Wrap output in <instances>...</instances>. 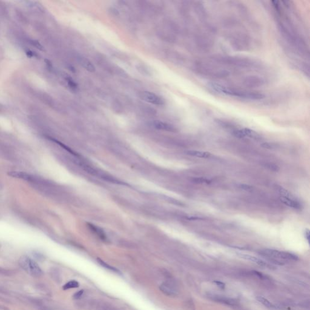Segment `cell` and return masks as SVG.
I'll return each instance as SVG.
<instances>
[{
  "instance_id": "cell-1",
  "label": "cell",
  "mask_w": 310,
  "mask_h": 310,
  "mask_svg": "<svg viewBox=\"0 0 310 310\" xmlns=\"http://www.w3.org/2000/svg\"><path fill=\"white\" fill-rule=\"evenodd\" d=\"M210 87L213 90L220 93L239 98L250 100H261L265 98V95L261 93L236 89L225 87V86H222L217 84H212Z\"/></svg>"
},
{
  "instance_id": "cell-2",
  "label": "cell",
  "mask_w": 310,
  "mask_h": 310,
  "mask_svg": "<svg viewBox=\"0 0 310 310\" xmlns=\"http://www.w3.org/2000/svg\"><path fill=\"white\" fill-rule=\"evenodd\" d=\"M212 59L219 64L241 68H255L260 65L257 61L247 57L216 55Z\"/></svg>"
},
{
  "instance_id": "cell-3",
  "label": "cell",
  "mask_w": 310,
  "mask_h": 310,
  "mask_svg": "<svg viewBox=\"0 0 310 310\" xmlns=\"http://www.w3.org/2000/svg\"><path fill=\"white\" fill-rule=\"evenodd\" d=\"M259 253L270 262L279 265H285L286 261H296L298 259V257L295 254L273 249H264L259 251Z\"/></svg>"
},
{
  "instance_id": "cell-4",
  "label": "cell",
  "mask_w": 310,
  "mask_h": 310,
  "mask_svg": "<svg viewBox=\"0 0 310 310\" xmlns=\"http://www.w3.org/2000/svg\"><path fill=\"white\" fill-rule=\"evenodd\" d=\"M195 72L203 76L212 78H225L229 76V72L202 62H196L195 65Z\"/></svg>"
},
{
  "instance_id": "cell-5",
  "label": "cell",
  "mask_w": 310,
  "mask_h": 310,
  "mask_svg": "<svg viewBox=\"0 0 310 310\" xmlns=\"http://www.w3.org/2000/svg\"><path fill=\"white\" fill-rule=\"evenodd\" d=\"M19 264L24 271L33 277H40L43 274L42 270L38 264L26 256H23L20 257Z\"/></svg>"
},
{
  "instance_id": "cell-6",
  "label": "cell",
  "mask_w": 310,
  "mask_h": 310,
  "mask_svg": "<svg viewBox=\"0 0 310 310\" xmlns=\"http://www.w3.org/2000/svg\"><path fill=\"white\" fill-rule=\"evenodd\" d=\"M139 97L143 101L157 106H162L165 102L161 96L148 91L141 92L139 93Z\"/></svg>"
},
{
  "instance_id": "cell-7",
  "label": "cell",
  "mask_w": 310,
  "mask_h": 310,
  "mask_svg": "<svg viewBox=\"0 0 310 310\" xmlns=\"http://www.w3.org/2000/svg\"><path fill=\"white\" fill-rule=\"evenodd\" d=\"M244 83L247 87L254 88L262 86L264 84L265 81L262 78H261V77H258L256 76H247L245 78V79L244 80Z\"/></svg>"
},
{
  "instance_id": "cell-8",
  "label": "cell",
  "mask_w": 310,
  "mask_h": 310,
  "mask_svg": "<svg viewBox=\"0 0 310 310\" xmlns=\"http://www.w3.org/2000/svg\"><path fill=\"white\" fill-rule=\"evenodd\" d=\"M151 125L153 127L161 130L168 131H175L176 130V129L173 126L160 121V120H154L151 123Z\"/></svg>"
},
{
  "instance_id": "cell-9",
  "label": "cell",
  "mask_w": 310,
  "mask_h": 310,
  "mask_svg": "<svg viewBox=\"0 0 310 310\" xmlns=\"http://www.w3.org/2000/svg\"><path fill=\"white\" fill-rule=\"evenodd\" d=\"M237 254L240 258H242V259H244L253 262L261 267H266V266L268 265V264L265 261L259 259V258H257L256 257H254V256H251L249 254H247L240 253H237Z\"/></svg>"
},
{
  "instance_id": "cell-10",
  "label": "cell",
  "mask_w": 310,
  "mask_h": 310,
  "mask_svg": "<svg viewBox=\"0 0 310 310\" xmlns=\"http://www.w3.org/2000/svg\"><path fill=\"white\" fill-rule=\"evenodd\" d=\"M280 200L281 201L284 203L285 205L288 206L289 207L292 208L296 210H300L301 209V204L299 201H298L296 199H288L285 198L282 196H280Z\"/></svg>"
},
{
  "instance_id": "cell-11",
  "label": "cell",
  "mask_w": 310,
  "mask_h": 310,
  "mask_svg": "<svg viewBox=\"0 0 310 310\" xmlns=\"http://www.w3.org/2000/svg\"><path fill=\"white\" fill-rule=\"evenodd\" d=\"M79 64L87 71L90 72H93L95 71V68L93 64L87 58L82 57H79L78 58Z\"/></svg>"
},
{
  "instance_id": "cell-12",
  "label": "cell",
  "mask_w": 310,
  "mask_h": 310,
  "mask_svg": "<svg viewBox=\"0 0 310 310\" xmlns=\"http://www.w3.org/2000/svg\"><path fill=\"white\" fill-rule=\"evenodd\" d=\"M187 153L188 155H190L192 156H195L200 158H204V159H208L211 158L212 154L209 152H206V151H198V150H189L187 151Z\"/></svg>"
},
{
  "instance_id": "cell-13",
  "label": "cell",
  "mask_w": 310,
  "mask_h": 310,
  "mask_svg": "<svg viewBox=\"0 0 310 310\" xmlns=\"http://www.w3.org/2000/svg\"><path fill=\"white\" fill-rule=\"evenodd\" d=\"M242 132H243L245 137H250V138L254 139L255 140H261V135L253 130H251V129H247V128H244V129H242Z\"/></svg>"
},
{
  "instance_id": "cell-14",
  "label": "cell",
  "mask_w": 310,
  "mask_h": 310,
  "mask_svg": "<svg viewBox=\"0 0 310 310\" xmlns=\"http://www.w3.org/2000/svg\"><path fill=\"white\" fill-rule=\"evenodd\" d=\"M161 289L163 291L165 294L169 296H175L177 294V291L175 289L174 287L168 284H162L161 287Z\"/></svg>"
},
{
  "instance_id": "cell-15",
  "label": "cell",
  "mask_w": 310,
  "mask_h": 310,
  "mask_svg": "<svg viewBox=\"0 0 310 310\" xmlns=\"http://www.w3.org/2000/svg\"><path fill=\"white\" fill-rule=\"evenodd\" d=\"M275 188H276V190H278V193L280 194L281 196L285 198H288V199H296V198L294 197V196H292V194L290 192H289L287 190H286L285 188L282 187L281 186L278 185H275Z\"/></svg>"
},
{
  "instance_id": "cell-16",
  "label": "cell",
  "mask_w": 310,
  "mask_h": 310,
  "mask_svg": "<svg viewBox=\"0 0 310 310\" xmlns=\"http://www.w3.org/2000/svg\"><path fill=\"white\" fill-rule=\"evenodd\" d=\"M8 175H9L13 178L22 179H25V180L29 179V178H30L29 175H27V173H24V172H23V171H9Z\"/></svg>"
},
{
  "instance_id": "cell-17",
  "label": "cell",
  "mask_w": 310,
  "mask_h": 310,
  "mask_svg": "<svg viewBox=\"0 0 310 310\" xmlns=\"http://www.w3.org/2000/svg\"><path fill=\"white\" fill-rule=\"evenodd\" d=\"M256 299L258 302H260L261 303H262V305H264V306H265L267 308H275V306L272 303H271L268 299L264 298V297L259 296H257Z\"/></svg>"
},
{
  "instance_id": "cell-18",
  "label": "cell",
  "mask_w": 310,
  "mask_h": 310,
  "mask_svg": "<svg viewBox=\"0 0 310 310\" xmlns=\"http://www.w3.org/2000/svg\"><path fill=\"white\" fill-rule=\"evenodd\" d=\"M79 285V284L76 281L72 280V281H70L69 282H68L67 284H65L63 286L62 288L64 290H67V289H72V288H78Z\"/></svg>"
},
{
  "instance_id": "cell-19",
  "label": "cell",
  "mask_w": 310,
  "mask_h": 310,
  "mask_svg": "<svg viewBox=\"0 0 310 310\" xmlns=\"http://www.w3.org/2000/svg\"><path fill=\"white\" fill-rule=\"evenodd\" d=\"M98 263H99L101 266H102L103 267H104V268H107V270H110V271H112L113 272H115V273H117L120 274V271H119L118 269L115 268L113 267H112V266L109 265V264H106L105 262H104L103 261H102L101 259H98Z\"/></svg>"
},
{
  "instance_id": "cell-20",
  "label": "cell",
  "mask_w": 310,
  "mask_h": 310,
  "mask_svg": "<svg viewBox=\"0 0 310 310\" xmlns=\"http://www.w3.org/2000/svg\"><path fill=\"white\" fill-rule=\"evenodd\" d=\"M89 227H90V228L92 230H93L94 231H95L101 239H106V235L104 233V232H103L102 230H101L98 227H96V226L90 224V223H89Z\"/></svg>"
},
{
  "instance_id": "cell-21",
  "label": "cell",
  "mask_w": 310,
  "mask_h": 310,
  "mask_svg": "<svg viewBox=\"0 0 310 310\" xmlns=\"http://www.w3.org/2000/svg\"><path fill=\"white\" fill-rule=\"evenodd\" d=\"M193 182L196 184H209L212 182V181L208 179L204 178H196L193 179Z\"/></svg>"
},
{
  "instance_id": "cell-22",
  "label": "cell",
  "mask_w": 310,
  "mask_h": 310,
  "mask_svg": "<svg viewBox=\"0 0 310 310\" xmlns=\"http://www.w3.org/2000/svg\"><path fill=\"white\" fill-rule=\"evenodd\" d=\"M238 187L240 189H242V190H245V191H247V192H252L253 190V187L251 186V185H247V184H238Z\"/></svg>"
},
{
  "instance_id": "cell-23",
  "label": "cell",
  "mask_w": 310,
  "mask_h": 310,
  "mask_svg": "<svg viewBox=\"0 0 310 310\" xmlns=\"http://www.w3.org/2000/svg\"><path fill=\"white\" fill-rule=\"evenodd\" d=\"M265 167L272 171H277L279 170V167L273 164H271V163H268V164H265Z\"/></svg>"
},
{
  "instance_id": "cell-24",
  "label": "cell",
  "mask_w": 310,
  "mask_h": 310,
  "mask_svg": "<svg viewBox=\"0 0 310 310\" xmlns=\"http://www.w3.org/2000/svg\"><path fill=\"white\" fill-rule=\"evenodd\" d=\"M214 283H215V284H216V285L219 288H221V289H224L225 287H226V284H225L224 283H223V282H221V281H214Z\"/></svg>"
},
{
  "instance_id": "cell-25",
  "label": "cell",
  "mask_w": 310,
  "mask_h": 310,
  "mask_svg": "<svg viewBox=\"0 0 310 310\" xmlns=\"http://www.w3.org/2000/svg\"><path fill=\"white\" fill-rule=\"evenodd\" d=\"M83 292H84V291H83L82 289V290H80V291H78V292H76V293L73 295V298H74L75 299H80V298H81L82 294H83Z\"/></svg>"
},
{
  "instance_id": "cell-26",
  "label": "cell",
  "mask_w": 310,
  "mask_h": 310,
  "mask_svg": "<svg viewBox=\"0 0 310 310\" xmlns=\"http://www.w3.org/2000/svg\"><path fill=\"white\" fill-rule=\"evenodd\" d=\"M261 146L265 148H268V149H271V148H273L272 144L270 143H264L261 144Z\"/></svg>"
},
{
  "instance_id": "cell-27",
  "label": "cell",
  "mask_w": 310,
  "mask_h": 310,
  "mask_svg": "<svg viewBox=\"0 0 310 310\" xmlns=\"http://www.w3.org/2000/svg\"><path fill=\"white\" fill-rule=\"evenodd\" d=\"M309 236H310L309 230L308 229H306L305 231V237L306 238L308 242H309Z\"/></svg>"
}]
</instances>
